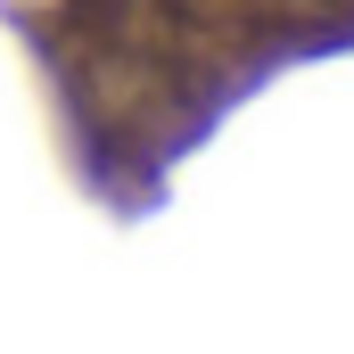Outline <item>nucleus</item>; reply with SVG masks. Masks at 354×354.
<instances>
[]
</instances>
